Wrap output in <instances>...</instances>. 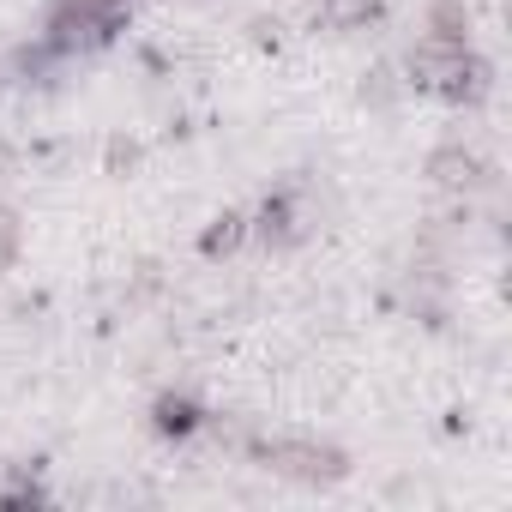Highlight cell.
Instances as JSON below:
<instances>
[{
    "label": "cell",
    "instance_id": "1",
    "mask_svg": "<svg viewBox=\"0 0 512 512\" xmlns=\"http://www.w3.org/2000/svg\"><path fill=\"white\" fill-rule=\"evenodd\" d=\"M260 458H266L272 470H284V476H302V482H332V476H344V458H338L332 446H314V440H266Z\"/></svg>",
    "mask_w": 512,
    "mask_h": 512
},
{
    "label": "cell",
    "instance_id": "2",
    "mask_svg": "<svg viewBox=\"0 0 512 512\" xmlns=\"http://www.w3.org/2000/svg\"><path fill=\"white\" fill-rule=\"evenodd\" d=\"M434 175H440L446 187H476L482 163H476L470 151H440V157H434Z\"/></svg>",
    "mask_w": 512,
    "mask_h": 512
},
{
    "label": "cell",
    "instance_id": "3",
    "mask_svg": "<svg viewBox=\"0 0 512 512\" xmlns=\"http://www.w3.org/2000/svg\"><path fill=\"white\" fill-rule=\"evenodd\" d=\"M374 13H380V0H320L326 25H368Z\"/></svg>",
    "mask_w": 512,
    "mask_h": 512
},
{
    "label": "cell",
    "instance_id": "4",
    "mask_svg": "<svg viewBox=\"0 0 512 512\" xmlns=\"http://www.w3.org/2000/svg\"><path fill=\"white\" fill-rule=\"evenodd\" d=\"M157 428H163V434H187V428H199V410H193L187 398H163V404H157Z\"/></svg>",
    "mask_w": 512,
    "mask_h": 512
}]
</instances>
